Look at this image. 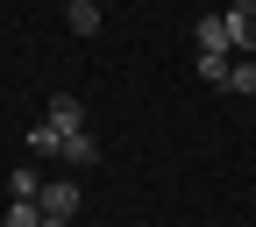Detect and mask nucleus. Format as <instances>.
Returning <instances> with one entry per match:
<instances>
[{
    "label": "nucleus",
    "mask_w": 256,
    "mask_h": 227,
    "mask_svg": "<svg viewBox=\"0 0 256 227\" xmlns=\"http://www.w3.org/2000/svg\"><path fill=\"white\" fill-rule=\"evenodd\" d=\"M64 164H78V171H92V164H100V142H92V128H78V135H64Z\"/></svg>",
    "instance_id": "5"
},
{
    "label": "nucleus",
    "mask_w": 256,
    "mask_h": 227,
    "mask_svg": "<svg viewBox=\"0 0 256 227\" xmlns=\"http://www.w3.org/2000/svg\"><path fill=\"white\" fill-rule=\"evenodd\" d=\"M43 121H50V128H57V135H78V128H86V107H78V100H72V92H57V100H50V107H43Z\"/></svg>",
    "instance_id": "4"
},
{
    "label": "nucleus",
    "mask_w": 256,
    "mask_h": 227,
    "mask_svg": "<svg viewBox=\"0 0 256 227\" xmlns=\"http://www.w3.org/2000/svg\"><path fill=\"white\" fill-rule=\"evenodd\" d=\"M36 206H43V220H72V213H78V185H72V178H50V185L36 192Z\"/></svg>",
    "instance_id": "1"
},
{
    "label": "nucleus",
    "mask_w": 256,
    "mask_h": 227,
    "mask_svg": "<svg viewBox=\"0 0 256 227\" xmlns=\"http://www.w3.org/2000/svg\"><path fill=\"white\" fill-rule=\"evenodd\" d=\"M228 85L242 92V100H256V57H235L228 64Z\"/></svg>",
    "instance_id": "7"
},
{
    "label": "nucleus",
    "mask_w": 256,
    "mask_h": 227,
    "mask_svg": "<svg viewBox=\"0 0 256 227\" xmlns=\"http://www.w3.org/2000/svg\"><path fill=\"white\" fill-rule=\"evenodd\" d=\"M228 64H235V57H200V78H214V85H228Z\"/></svg>",
    "instance_id": "10"
},
{
    "label": "nucleus",
    "mask_w": 256,
    "mask_h": 227,
    "mask_svg": "<svg viewBox=\"0 0 256 227\" xmlns=\"http://www.w3.org/2000/svg\"><path fill=\"white\" fill-rule=\"evenodd\" d=\"M64 21L72 36H100V0H64Z\"/></svg>",
    "instance_id": "6"
},
{
    "label": "nucleus",
    "mask_w": 256,
    "mask_h": 227,
    "mask_svg": "<svg viewBox=\"0 0 256 227\" xmlns=\"http://www.w3.org/2000/svg\"><path fill=\"white\" fill-rule=\"evenodd\" d=\"M220 21H228V43H235V57H249V50H256V0H242V7H228Z\"/></svg>",
    "instance_id": "3"
},
{
    "label": "nucleus",
    "mask_w": 256,
    "mask_h": 227,
    "mask_svg": "<svg viewBox=\"0 0 256 227\" xmlns=\"http://www.w3.org/2000/svg\"><path fill=\"white\" fill-rule=\"evenodd\" d=\"M43 227H72V220H43Z\"/></svg>",
    "instance_id": "11"
},
{
    "label": "nucleus",
    "mask_w": 256,
    "mask_h": 227,
    "mask_svg": "<svg viewBox=\"0 0 256 227\" xmlns=\"http://www.w3.org/2000/svg\"><path fill=\"white\" fill-rule=\"evenodd\" d=\"M28 149H36V156H57V149H64V135H57L50 121H36V128H28Z\"/></svg>",
    "instance_id": "8"
},
{
    "label": "nucleus",
    "mask_w": 256,
    "mask_h": 227,
    "mask_svg": "<svg viewBox=\"0 0 256 227\" xmlns=\"http://www.w3.org/2000/svg\"><path fill=\"white\" fill-rule=\"evenodd\" d=\"M192 43H200V57H235L228 21H220V14H200V21H192Z\"/></svg>",
    "instance_id": "2"
},
{
    "label": "nucleus",
    "mask_w": 256,
    "mask_h": 227,
    "mask_svg": "<svg viewBox=\"0 0 256 227\" xmlns=\"http://www.w3.org/2000/svg\"><path fill=\"white\" fill-rule=\"evenodd\" d=\"M8 227H43V206H36V199H14V213H8Z\"/></svg>",
    "instance_id": "9"
}]
</instances>
